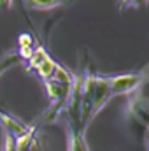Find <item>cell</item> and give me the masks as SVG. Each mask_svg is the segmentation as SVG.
<instances>
[{
    "instance_id": "1",
    "label": "cell",
    "mask_w": 149,
    "mask_h": 151,
    "mask_svg": "<svg viewBox=\"0 0 149 151\" xmlns=\"http://www.w3.org/2000/svg\"><path fill=\"white\" fill-rule=\"evenodd\" d=\"M126 119L133 121L139 127L149 128V77L144 76L139 88L130 93L126 100Z\"/></svg>"
},
{
    "instance_id": "2",
    "label": "cell",
    "mask_w": 149,
    "mask_h": 151,
    "mask_svg": "<svg viewBox=\"0 0 149 151\" xmlns=\"http://www.w3.org/2000/svg\"><path fill=\"white\" fill-rule=\"evenodd\" d=\"M144 74L140 72H125V74H116L109 76V91L112 97H119V95H130L133 93L139 84L142 83Z\"/></svg>"
},
{
    "instance_id": "3",
    "label": "cell",
    "mask_w": 149,
    "mask_h": 151,
    "mask_svg": "<svg viewBox=\"0 0 149 151\" xmlns=\"http://www.w3.org/2000/svg\"><path fill=\"white\" fill-rule=\"evenodd\" d=\"M111 100V91H109V76H97L95 81V90H93V99H91V121L97 114L100 113Z\"/></svg>"
},
{
    "instance_id": "4",
    "label": "cell",
    "mask_w": 149,
    "mask_h": 151,
    "mask_svg": "<svg viewBox=\"0 0 149 151\" xmlns=\"http://www.w3.org/2000/svg\"><path fill=\"white\" fill-rule=\"evenodd\" d=\"M65 132H67V151H91L86 142V132L81 128L79 121L65 118Z\"/></svg>"
},
{
    "instance_id": "5",
    "label": "cell",
    "mask_w": 149,
    "mask_h": 151,
    "mask_svg": "<svg viewBox=\"0 0 149 151\" xmlns=\"http://www.w3.org/2000/svg\"><path fill=\"white\" fill-rule=\"evenodd\" d=\"M30 127H32V125H27V123L21 121L18 116H14V114L0 109V128L5 130V132H9L14 139L19 137V135H23V134H27V132L30 130Z\"/></svg>"
},
{
    "instance_id": "6",
    "label": "cell",
    "mask_w": 149,
    "mask_h": 151,
    "mask_svg": "<svg viewBox=\"0 0 149 151\" xmlns=\"http://www.w3.org/2000/svg\"><path fill=\"white\" fill-rule=\"evenodd\" d=\"M27 4L34 11H51V9H56V7L72 5L74 0H27Z\"/></svg>"
},
{
    "instance_id": "7",
    "label": "cell",
    "mask_w": 149,
    "mask_h": 151,
    "mask_svg": "<svg viewBox=\"0 0 149 151\" xmlns=\"http://www.w3.org/2000/svg\"><path fill=\"white\" fill-rule=\"evenodd\" d=\"M21 63V58L18 55V49H9L5 51L2 56H0V77L5 74L7 70H11L12 67L19 65Z\"/></svg>"
},
{
    "instance_id": "8",
    "label": "cell",
    "mask_w": 149,
    "mask_h": 151,
    "mask_svg": "<svg viewBox=\"0 0 149 151\" xmlns=\"http://www.w3.org/2000/svg\"><path fill=\"white\" fill-rule=\"evenodd\" d=\"M56 62L51 58V56H47L40 65H39L37 69L34 70V74H37V77L40 79V81H46V79H51L53 77V74H54V70H56Z\"/></svg>"
},
{
    "instance_id": "9",
    "label": "cell",
    "mask_w": 149,
    "mask_h": 151,
    "mask_svg": "<svg viewBox=\"0 0 149 151\" xmlns=\"http://www.w3.org/2000/svg\"><path fill=\"white\" fill-rule=\"evenodd\" d=\"M49 56V53L46 51V47L44 46H35V49H34V55L27 60V70L28 72H34L35 69H37L39 65L46 60Z\"/></svg>"
},
{
    "instance_id": "10",
    "label": "cell",
    "mask_w": 149,
    "mask_h": 151,
    "mask_svg": "<svg viewBox=\"0 0 149 151\" xmlns=\"http://www.w3.org/2000/svg\"><path fill=\"white\" fill-rule=\"evenodd\" d=\"M149 5V0H117V9L126 11V9H146Z\"/></svg>"
},
{
    "instance_id": "11",
    "label": "cell",
    "mask_w": 149,
    "mask_h": 151,
    "mask_svg": "<svg viewBox=\"0 0 149 151\" xmlns=\"http://www.w3.org/2000/svg\"><path fill=\"white\" fill-rule=\"evenodd\" d=\"M2 151H16V139L5 130H2Z\"/></svg>"
},
{
    "instance_id": "12",
    "label": "cell",
    "mask_w": 149,
    "mask_h": 151,
    "mask_svg": "<svg viewBox=\"0 0 149 151\" xmlns=\"http://www.w3.org/2000/svg\"><path fill=\"white\" fill-rule=\"evenodd\" d=\"M23 151H44V144H42V139H40V135H39V130L34 134L32 141L28 142V146Z\"/></svg>"
},
{
    "instance_id": "13",
    "label": "cell",
    "mask_w": 149,
    "mask_h": 151,
    "mask_svg": "<svg viewBox=\"0 0 149 151\" xmlns=\"http://www.w3.org/2000/svg\"><path fill=\"white\" fill-rule=\"evenodd\" d=\"M32 46H35V42L30 34H21L18 37V47H32Z\"/></svg>"
},
{
    "instance_id": "14",
    "label": "cell",
    "mask_w": 149,
    "mask_h": 151,
    "mask_svg": "<svg viewBox=\"0 0 149 151\" xmlns=\"http://www.w3.org/2000/svg\"><path fill=\"white\" fill-rule=\"evenodd\" d=\"M12 5H14V0H0V12L11 11Z\"/></svg>"
},
{
    "instance_id": "15",
    "label": "cell",
    "mask_w": 149,
    "mask_h": 151,
    "mask_svg": "<svg viewBox=\"0 0 149 151\" xmlns=\"http://www.w3.org/2000/svg\"><path fill=\"white\" fill-rule=\"evenodd\" d=\"M144 146H146V151H149V128L144 134Z\"/></svg>"
}]
</instances>
